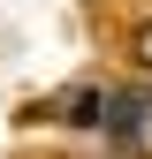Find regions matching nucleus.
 <instances>
[{"label":"nucleus","mask_w":152,"mask_h":159,"mask_svg":"<svg viewBox=\"0 0 152 159\" xmlns=\"http://www.w3.org/2000/svg\"><path fill=\"white\" fill-rule=\"evenodd\" d=\"M129 53H137V68H152V23H137V30H129Z\"/></svg>","instance_id":"nucleus-2"},{"label":"nucleus","mask_w":152,"mask_h":159,"mask_svg":"<svg viewBox=\"0 0 152 159\" xmlns=\"http://www.w3.org/2000/svg\"><path fill=\"white\" fill-rule=\"evenodd\" d=\"M76 121H91L99 136H114L122 152L152 144V84L145 91H99V98H76Z\"/></svg>","instance_id":"nucleus-1"}]
</instances>
